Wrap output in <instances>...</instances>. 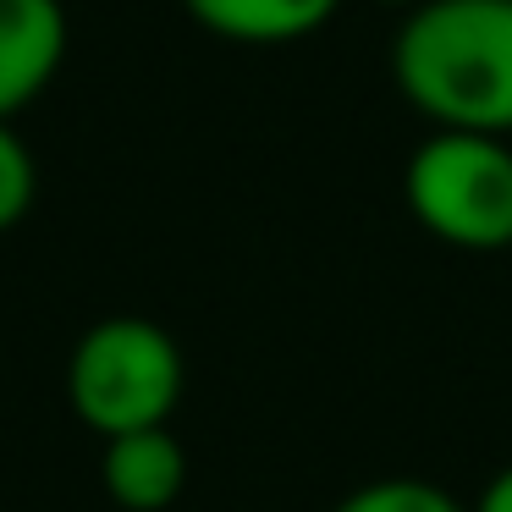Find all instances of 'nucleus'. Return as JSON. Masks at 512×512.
Segmentation results:
<instances>
[{
	"instance_id": "4",
	"label": "nucleus",
	"mask_w": 512,
	"mask_h": 512,
	"mask_svg": "<svg viewBox=\"0 0 512 512\" xmlns=\"http://www.w3.org/2000/svg\"><path fill=\"white\" fill-rule=\"evenodd\" d=\"M67 61V6L61 0H0V122L56 83Z\"/></svg>"
},
{
	"instance_id": "10",
	"label": "nucleus",
	"mask_w": 512,
	"mask_h": 512,
	"mask_svg": "<svg viewBox=\"0 0 512 512\" xmlns=\"http://www.w3.org/2000/svg\"><path fill=\"white\" fill-rule=\"evenodd\" d=\"M380 6H391V12H402V17H408L413 6H424V0H380Z\"/></svg>"
},
{
	"instance_id": "9",
	"label": "nucleus",
	"mask_w": 512,
	"mask_h": 512,
	"mask_svg": "<svg viewBox=\"0 0 512 512\" xmlns=\"http://www.w3.org/2000/svg\"><path fill=\"white\" fill-rule=\"evenodd\" d=\"M468 507H474V512H512V463L496 468V474L485 479V490H479Z\"/></svg>"
},
{
	"instance_id": "1",
	"label": "nucleus",
	"mask_w": 512,
	"mask_h": 512,
	"mask_svg": "<svg viewBox=\"0 0 512 512\" xmlns=\"http://www.w3.org/2000/svg\"><path fill=\"white\" fill-rule=\"evenodd\" d=\"M391 83L435 133H512V0H424L391 39Z\"/></svg>"
},
{
	"instance_id": "6",
	"label": "nucleus",
	"mask_w": 512,
	"mask_h": 512,
	"mask_svg": "<svg viewBox=\"0 0 512 512\" xmlns=\"http://www.w3.org/2000/svg\"><path fill=\"white\" fill-rule=\"evenodd\" d=\"M204 34L226 45H298L320 34L342 0H182Z\"/></svg>"
},
{
	"instance_id": "5",
	"label": "nucleus",
	"mask_w": 512,
	"mask_h": 512,
	"mask_svg": "<svg viewBox=\"0 0 512 512\" xmlns=\"http://www.w3.org/2000/svg\"><path fill=\"white\" fill-rule=\"evenodd\" d=\"M100 485L122 512H166L188 490V452L166 424L111 435L100 452Z\"/></svg>"
},
{
	"instance_id": "8",
	"label": "nucleus",
	"mask_w": 512,
	"mask_h": 512,
	"mask_svg": "<svg viewBox=\"0 0 512 512\" xmlns=\"http://www.w3.org/2000/svg\"><path fill=\"white\" fill-rule=\"evenodd\" d=\"M34 188H39L34 155H28V144L12 133V122H0V232H12L28 215Z\"/></svg>"
},
{
	"instance_id": "3",
	"label": "nucleus",
	"mask_w": 512,
	"mask_h": 512,
	"mask_svg": "<svg viewBox=\"0 0 512 512\" xmlns=\"http://www.w3.org/2000/svg\"><path fill=\"white\" fill-rule=\"evenodd\" d=\"M402 204L457 254L512 248V144L490 133H430L402 166Z\"/></svg>"
},
{
	"instance_id": "2",
	"label": "nucleus",
	"mask_w": 512,
	"mask_h": 512,
	"mask_svg": "<svg viewBox=\"0 0 512 512\" xmlns=\"http://www.w3.org/2000/svg\"><path fill=\"white\" fill-rule=\"evenodd\" d=\"M182 347L144 314H111L78 336L67 358V402L100 441L155 430L182 402Z\"/></svg>"
},
{
	"instance_id": "7",
	"label": "nucleus",
	"mask_w": 512,
	"mask_h": 512,
	"mask_svg": "<svg viewBox=\"0 0 512 512\" xmlns=\"http://www.w3.org/2000/svg\"><path fill=\"white\" fill-rule=\"evenodd\" d=\"M331 512H474L468 501H457L446 485L419 474H386V479H369V485L347 490Z\"/></svg>"
}]
</instances>
